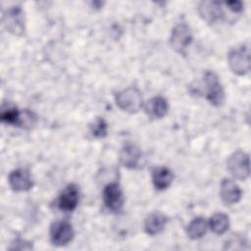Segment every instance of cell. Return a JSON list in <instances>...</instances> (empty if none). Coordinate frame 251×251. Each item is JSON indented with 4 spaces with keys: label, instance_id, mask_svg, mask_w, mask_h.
I'll list each match as a JSON object with an SVG mask.
<instances>
[{
    "label": "cell",
    "instance_id": "8fae6325",
    "mask_svg": "<svg viewBox=\"0 0 251 251\" xmlns=\"http://www.w3.org/2000/svg\"><path fill=\"white\" fill-rule=\"evenodd\" d=\"M198 12L200 16L209 24H213L223 18L224 12L222 3L218 1H203L199 4Z\"/></svg>",
    "mask_w": 251,
    "mask_h": 251
},
{
    "label": "cell",
    "instance_id": "9c48e42d",
    "mask_svg": "<svg viewBox=\"0 0 251 251\" xmlns=\"http://www.w3.org/2000/svg\"><path fill=\"white\" fill-rule=\"evenodd\" d=\"M10 187L14 191H27L32 185L33 181L30 173L26 169H16L12 171L8 176Z\"/></svg>",
    "mask_w": 251,
    "mask_h": 251
},
{
    "label": "cell",
    "instance_id": "30bf717a",
    "mask_svg": "<svg viewBox=\"0 0 251 251\" xmlns=\"http://www.w3.org/2000/svg\"><path fill=\"white\" fill-rule=\"evenodd\" d=\"M78 198H79L78 187L75 184L71 183L67 185L60 194L59 201H58L59 208L62 211H66V212L74 211L77 206Z\"/></svg>",
    "mask_w": 251,
    "mask_h": 251
},
{
    "label": "cell",
    "instance_id": "3957f363",
    "mask_svg": "<svg viewBox=\"0 0 251 251\" xmlns=\"http://www.w3.org/2000/svg\"><path fill=\"white\" fill-rule=\"evenodd\" d=\"M227 61L230 70L239 75L247 74L250 70V53L246 46H240L232 49L227 55Z\"/></svg>",
    "mask_w": 251,
    "mask_h": 251
},
{
    "label": "cell",
    "instance_id": "2e32d148",
    "mask_svg": "<svg viewBox=\"0 0 251 251\" xmlns=\"http://www.w3.org/2000/svg\"><path fill=\"white\" fill-rule=\"evenodd\" d=\"M173 178L174 176L172 172L166 167H158L152 171V182L158 190L168 188L171 185Z\"/></svg>",
    "mask_w": 251,
    "mask_h": 251
},
{
    "label": "cell",
    "instance_id": "5bb4252c",
    "mask_svg": "<svg viewBox=\"0 0 251 251\" xmlns=\"http://www.w3.org/2000/svg\"><path fill=\"white\" fill-rule=\"evenodd\" d=\"M167 222L168 219L165 215L159 212H154L146 218L144 223V229L146 233L150 235H156L164 230Z\"/></svg>",
    "mask_w": 251,
    "mask_h": 251
},
{
    "label": "cell",
    "instance_id": "52a82bcc",
    "mask_svg": "<svg viewBox=\"0 0 251 251\" xmlns=\"http://www.w3.org/2000/svg\"><path fill=\"white\" fill-rule=\"evenodd\" d=\"M74 228L68 221H58L50 227V239L56 246L67 245L74 238Z\"/></svg>",
    "mask_w": 251,
    "mask_h": 251
},
{
    "label": "cell",
    "instance_id": "e0dca14e",
    "mask_svg": "<svg viewBox=\"0 0 251 251\" xmlns=\"http://www.w3.org/2000/svg\"><path fill=\"white\" fill-rule=\"evenodd\" d=\"M209 226L211 230L216 234L225 233L229 226L228 217L224 213H216L209 221Z\"/></svg>",
    "mask_w": 251,
    "mask_h": 251
},
{
    "label": "cell",
    "instance_id": "9a60e30c",
    "mask_svg": "<svg viewBox=\"0 0 251 251\" xmlns=\"http://www.w3.org/2000/svg\"><path fill=\"white\" fill-rule=\"evenodd\" d=\"M168 109V102L162 96H155L151 98L145 105V111L147 115L154 119H161L166 116Z\"/></svg>",
    "mask_w": 251,
    "mask_h": 251
},
{
    "label": "cell",
    "instance_id": "8992f818",
    "mask_svg": "<svg viewBox=\"0 0 251 251\" xmlns=\"http://www.w3.org/2000/svg\"><path fill=\"white\" fill-rule=\"evenodd\" d=\"M192 41V33L190 27L184 24L179 23L175 25L172 29L170 42L172 47L178 53L184 54L186 48L190 45Z\"/></svg>",
    "mask_w": 251,
    "mask_h": 251
},
{
    "label": "cell",
    "instance_id": "d6986e66",
    "mask_svg": "<svg viewBox=\"0 0 251 251\" xmlns=\"http://www.w3.org/2000/svg\"><path fill=\"white\" fill-rule=\"evenodd\" d=\"M20 115H21V112L16 107L8 105V104L2 105L1 114H0L2 122L6 123V124L18 126Z\"/></svg>",
    "mask_w": 251,
    "mask_h": 251
},
{
    "label": "cell",
    "instance_id": "44dd1931",
    "mask_svg": "<svg viewBox=\"0 0 251 251\" xmlns=\"http://www.w3.org/2000/svg\"><path fill=\"white\" fill-rule=\"evenodd\" d=\"M226 7L233 13H239L242 11V2L240 1H227L226 2Z\"/></svg>",
    "mask_w": 251,
    "mask_h": 251
},
{
    "label": "cell",
    "instance_id": "6da1fadb",
    "mask_svg": "<svg viewBox=\"0 0 251 251\" xmlns=\"http://www.w3.org/2000/svg\"><path fill=\"white\" fill-rule=\"evenodd\" d=\"M116 103L120 109L127 113H135L142 107V96L138 88L127 87L116 94Z\"/></svg>",
    "mask_w": 251,
    "mask_h": 251
},
{
    "label": "cell",
    "instance_id": "5b68a950",
    "mask_svg": "<svg viewBox=\"0 0 251 251\" xmlns=\"http://www.w3.org/2000/svg\"><path fill=\"white\" fill-rule=\"evenodd\" d=\"M204 84L207 100L214 106H221L225 99V92L218 75L214 72H206L204 75Z\"/></svg>",
    "mask_w": 251,
    "mask_h": 251
},
{
    "label": "cell",
    "instance_id": "277c9868",
    "mask_svg": "<svg viewBox=\"0 0 251 251\" xmlns=\"http://www.w3.org/2000/svg\"><path fill=\"white\" fill-rule=\"evenodd\" d=\"M2 23L5 28L15 35L20 36L25 32V16L20 6L11 7L5 11Z\"/></svg>",
    "mask_w": 251,
    "mask_h": 251
},
{
    "label": "cell",
    "instance_id": "ffe728a7",
    "mask_svg": "<svg viewBox=\"0 0 251 251\" xmlns=\"http://www.w3.org/2000/svg\"><path fill=\"white\" fill-rule=\"evenodd\" d=\"M90 130L94 137H97V138L104 137L107 134V124L105 120L102 118L97 119L91 126Z\"/></svg>",
    "mask_w": 251,
    "mask_h": 251
},
{
    "label": "cell",
    "instance_id": "7c38bea8",
    "mask_svg": "<svg viewBox=\"0 0 251 251\" xmlns=\"http://www.w3.org/2000/svg\"><path fill=\"white\" fill-rule=\"evenodd\" d=\"M220 195L226 205H231L237 203L241 199L242 192L234 181L228 178H225L221 183Z\"/></svg>",
    "mask_w": 251,
    "mask_h": 251
},
{
    "label": "cell",
    "instance_id": "ac0fdd59",
    "mask_svg": "<svg viewBox=\"0 0 251 251\" xmlns=\"http://www.w3.org/2000/svg\"><path fill=\"white\" fill-rule=\"evenodd\" d=\"M207 222L203 218H195L187 226L186 232L191 239L201 238L207 230Z\"/></svg>",
    "mask_w": 251,
    "mask_h": 251
},
{
    "label": "cell",
    "instance_id": "7402d4cb",
    "mask_svg": "<svg viewBox=\"0 0 251 251\" xmlns=\"http://www.w3.org/2000/svg\"><path fill=\"white\" fill-rule=\"evenodd\" d=\"M23 243H25V240H23V239H17V240H15V242L13 243L14 244V246H12L11 248L12 249H21V250H25V249H31L32 248V246L29 244V243H27V244H24L23 245Z\"/></svg>",
    "mask_w": 251,
    "mask_h": 251
},
{
    "label": "cell",
    "instance_id": "4fadbf2b",
    "mask_svg": "<svg viewBox=\"0 0 251 251\" xmlns=\"http://www.w3.org/2000/svg\"><path fill=\"white\" fill-rule=\"evenodd\" d=\"M141 158L140 149L132 144H126L120 152V162L121 164L128 169H134L137 167Z\"/></svg>",
    "mask_w": 251,
    "mask_h": 251
},
{
    "label": "cell",
    "instance_id": "ba28073f",
    "mask_svg": "<svg viewBox=\"0 0 251 251\" xmlns=\"http://www.w3.org/2000/svg\"><path fill=\"white\" fill-rule=\"evenodd\" d=\"M105 206L112 212H119L124 205V194L120 185L116 182L107 184L103 190Z\"/></svg>",
    "mask_w": 251,
    "mask_h": 251
},
{
    "label": "cell",
    "instance_id": "7a4b0ae2",
    "mask_svg": "<svg viewBox=\"0 0 251 251\" xmlns=\"http://www.w3.org/2000/svg\"><path fill=\"white\" fill-rule=\"evenodd\" d=\"M227 170L231 176L239 180H244L250 174L249 156L241 150L232 153L227 159Z\"/></svg>",
    "mask_w": 251,
    "mask_h": 251
}]
</instances>
